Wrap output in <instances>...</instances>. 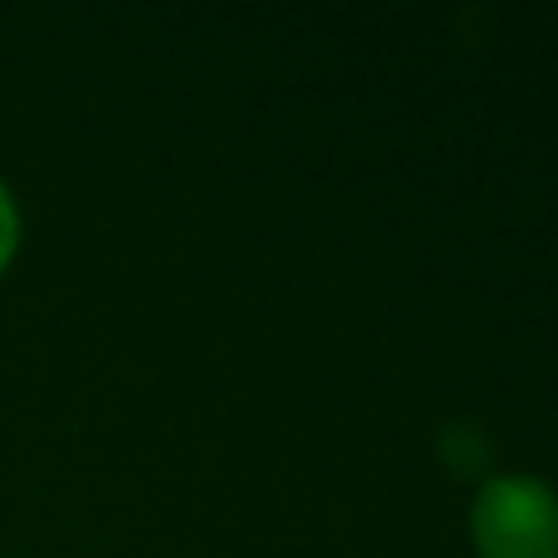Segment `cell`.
Wrapping results in <instances>:
<instances>
[{
	"instance_id": "1",
	"label": "cell",
	"mask_w": 558,
	"mask_h": 558,
	"mask_svg": "<svg viewBox=\"0 0 558 558\" xmlns=\"http://www.w3.org/2000/svg\"><path fill=\"white\" fill-rule=\"evenodd\" d=\"M471 527L484 558H558V497L532 475L488 480Z\"/></svg>"
},
{
	"instance_id": "2",
	"label": "cell",
	"mask_w": 558,
	"mask_h": 558,
	"mask_svg": "<svg viewBox=\"0 0 558 558\" xmlns=\"http://www.w3.org/2000/svg\"><path fill=\"white\" fill-rule=\"evenodd\" d=\"M17 235H22V218H17V201L0 179V270L9 266V257L17 253Z\"/></svg>"
}]
</instances>
